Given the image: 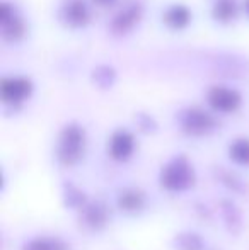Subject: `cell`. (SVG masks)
Masks as SVG:
<instances>
[{
	"label": "cell",
	"instance_id": "3",
	"mask_svg": "<svg viewBox=\"0 0 249 250\" xmlns=\"http://www.w3.org/2000/svg\"><path fill=\"white\" fill-rule=\"evenodd\" d=\"M217 121L208 111L202 107H189L181 114V128L191 136H203L213 131Z\"/></svg>",
	"mask_w": 249,
	"mask_h": 250
},
{
	"label": "cell",
	"instance_id": "12",
	"mask_svg": "<svg viewBox=\"0 0 249 250\" xmlns=\"http://www.w3.org/2000/svg\"><path fill=\"white\" fill-rule=\"evenodd\" d=\"M23 250H68V245L58 237H36L27 242Z\"/></svg>",
	"mask_w": 249,
	"mask_h": 250
},
{
	"label": "cell",
	"instance_id": "6",
	"mask_svg": "<svg viewBox=\"0 0 249 250\" xmlns=\"http://www.w3.org/2000/svg\"><path fill=\"white\" fill-rule=\"evenodd\" d=\"M142 14H143V7L138 0H130L126 2L116 14L114 17L111 19L110 26L111 31L116 34H125L128 33L130 29L136 26L142 19Z\"/></svg>",
	"mask_w": 249,
	"mask_h": 250
},
{
	"label": "cell",
	"instance_id": "1",
	"mask_svg": "<svg viewBox=\"0 0 249 250\" xmlns=\"http://www.w3.org/2000/svg\"><path fill=\"white\" fill-rule=\"evenodd\" d=\"M86 151V131L79 125H67L60 131L57 143V158L67 167L75 165Z\"/></svg>",
	"mask_w": 249,
	"mask_h": 250
},
{
	"label": "cell",
	"instance_id": "13",
	"mask_svg": "<svg viewBox=\"0 0 249 250\" xmlns=\"http://www.w3.org/2000/svg\"><path fill=\"white\" fill-rule=\"evenodd\" d=\"M229 157L234 164L249 167V138H236L229 145Z\"/></svg>",
	"mask_w": 249,
	"mask_h": 250
},
{
	"label": "cell",
	"instance_id": "15",
	"mask_svg": "<svg viewBox=\"0 0 249 250\" xmlns=\"http://www.w3.org/2000/svg\"><path fill=\"white\" fill-rule=\"evenodd\" d=\"M92 79L97 85L101 87H110L114 80V70L110 65H99L97 68H94Z\"/></svg>",
	"mask_w": 249,
	"mask_h": 250
},
{
	"label": "cell",
	"instance_id": "14",
	"mask_svg": "<svg viewBox=\"0 0 249 250\" xmlns=\"http://www.w3.org/2000/svg\"><path fill=\"white\" fill-rule=\"evenodd\" d=\"M212 14L217 21H222V22L234 19L237 16L236 0H215V3L212 7Z\"/></svg>",
	"mask_w": 249,
	"mask_h": 250
},
{
	"label": "cell",
	"instance_id": "18",
	"mask_svg": "<svg viewBox=\"0 0 249 250\" xmlns=\"http://www.w3.org/2000/svg\"><path fill=\"white\" fill-rule=\"evenodd\" d=\"M244 9H246L248 14H249V0H246V2H244Z\"/></svg>",
	"mask_w": 249,
	"mask_h": 250
},
{
	"label": "cell",
	"instance_id": "2",
	"mask_svg": "<svg viewBox=\"0 0 249 250\" xmlns=\"http://www.w3.org/2000/svg\"><path fill=\"white\" fill-rule=\"evenodd\" d=\"M160 186L169 192H184L195 184L193 165L184 157H176L167 162L160 170Z\"/></svg>",
	"mask_w": 249,
	"mask_h": 250
},
{
	"label": "cell",
	"instance_id": "8",
	"mask_svg": "<svg viewBox=\"0 0 249 250\" xmlns=\"http://www.w3.org/2000/svg\"><path fill=\"white\" fill-rule=\"evenodd\" d=\"M135 151V138L130 131L126 129H118L111 135L110 142H108V153L111 158L118 162H125Z\"/></svg>",
	"mask_w": 249,
	"mask_h": 250
},
{
	"label": "cell",
	"instance_id": "11",
	"mask_svg": "<svg viewBox=\"0 0 249 250\" xmlns=\"http://www.w3.org/2000/svg\"><path fill=\"white\" fill-rule=\"evenodd\" d=\"M0 29H2V36L5 41H19L26 33V22L23 21V17L16 14L5 22H0Z\"/></svg>",
	"mask_w": 249,
	"mask_h": 250
},
{
	"label": "cell",
	"instance_id": "5",
	"mask_svg": "<svg viewBox=\"0 0 249 250\" xmlns=\"http://www.w3.org/2000/svg\"><path fill=\"white\" fill-rule=\"evenodd\" d=\"M206 101L212 105V109L219 112H234L239 109L243 97L236 89H230L226 85H213L208 89Z\"/></svg>",
	"mask_w": 249,
	"mask_h": 250
},
{
	"label": "cell",
	"instance_id": "10",
	"mask_svg": "<svg viewBox=\"0 0 249 250\" xmlns=\"http://www.w3.org/2000/svg\"><path fill=\"white\" fill-rule=\"evenodd\" d=\"M143 204H145V196L138 189H125L118 196V206L125 213H136L142 209Z\"/></svg>",
	"mask_w": 249,
	"mask_h": 250
},
{
	"label": "cell",
	"instance_id": "17",
	"mask_svg": "<svg viewBox=\"0 0 249 250\" xmlns=\"http://www.w3.org/2000/svg\"><path fill=\"white\" fill-rule=\"evenodd\" d=\"M96 3H101V5H108V3H113L114 0H94Z\"/></svg>",
	"mask_w": 249,
	"mask_h": 250
},
{
	"label": "cell",
	"instance_id": "9",
	"mask_svg": "<svg viewBox=\"0 0 249 250\" xmlns=\"http://www.w3.org/2000/svg\"><path fill=\"white\" fill-rule=\"evenodd\" d=\"M189 19H191V12L183 3H174V5L167 7L162 14L164 24L171 29H183L188 26Z\"/></svg>",
	"mask_w": 249,
	"mask_h": 250
},
{
	"label": "cell",
	"instance_id": "16",
	"mask_svg": "<svg viewBox=\"0 0 249 250\" xmlns=\"http://www.w3.org/2000/svg\"><path fill=\"white\" fill-rule=\"evenodd\" d=\"M87 223L92 225L94 228H99L106 223V209L101 204H94L87 209Z\"/></svg>",
	"mask_w": 249,
	"mask_h": 250
},
{
	"label": "cell",
	"instance_id": "7",
	"mask_svg": "<svg viewBox=\"0 0 249 250\" xmlns=\"http://www.w3.org/2000/svg\"><path fill=\"white\" fill-rule=\"evenodd\" d=\"M60 19L70 27H82L91 21V9L84 0H65L60 9Z\"/></svg>",
	"mask_w": 249,
	"mask_h": 250
},
{
	"label": "cell",
	"instance_id": "4",
	"mask_svg": "<svg viewBox=\"0 0 249 250\" xmlns=\"http://www.w3.org/2000/svg\"><path fill=\"white\" fill-rule=\"evenodd\" d=\"M33 92V82L27 77H3L0 82V99L3 104L19 105Z\"/></svg>",
	"mask_w": 249,
	"mask_h": 250
}]
</instances>
